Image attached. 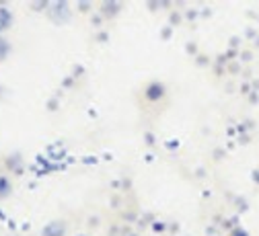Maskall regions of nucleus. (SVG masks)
<instances>
[{
  "label": "nucleus",
  "instance_id": "10",
  "mask_svg": "<svg viewBox=\"0 0 259 236\" xmlns=\"http://www.w3.org/2000/svg\"><path fill=\"white\" fill-rule=\"evenodd\" d=\"M0 220H5V213H3V209H0Z\"/></svg>",
  "mask_w": 259,
  "mask_h": 236
},
{
  "label": "nucleus",
  "instance_id": "8",
  "mask_svg": "<svg viewBox=\"0 0 259 236\" xmlns=\"http://www.w3.org/2000/svg\"><path fill=\"white\" fill-rule=\"evenodd\" d=\"M119 9V5H115V3H105L103 5V13L107 15V13H113V11H117ZM107 17H109V15H107Z\"/></svg>",
  "mask_w": 259,
  "mask_h": 236
},
{
  "label": "nucleus",
  "instance_id": "9",
  "mask_svg": "<svg viewBox=\"0 0 259 236\" xmlns=\"http://www.w3.org/2000/svg\"><path fill=\"white\" fill-rule=\"evenodd\" d=\"M89 7H91L89 3H78V9H80V11H89Z\"/></svg>",
  "mask_w": 259,
  "mask_h": 236
},
{
  "label": "nucleus",
  "instance_id": "11",
  "mask_svg": "<svg viewBox=\"0 0 259 236\" xmlns=\"http://www.w3.org/2000/svg\"><path fill=\"white\" fill-rule=\"evenodd\" d=\"M76 236H86V234H76Z\"/></svg>",
  "mask_w": 259,
  "mask_h": 236
},
{
  "label": "nucleus",
  "instance_id": "1",
  "mask_svg": "<svg viewBox=\"0 0 259 236\" xmlns=\"http://www.w3.org/2000/svg\"><path fill=\"white\" fill-rule=\"evenodd\" d=\"M48 19L52 21L54 25H66L68 21L72 19V9H70V3L66 0H58V3H52L50 9H48Z\"/></svg>",
  "mask_w": 259,
  "mask_h": 236
},
{
  "label": "nucleus",
  "instance_id": "2",
  "mask_svg": "<svg viewBox=\"0 0 259 236\" xmlns=\"http://www.w3.org/2000/svg\"><path fill=\"white\" fill-rule=\"evenodd\" d=\"M68 224L64 220H52L41 228V236H66Z\"/></svg>",
  "mask_w": 259,
  "mask_h": 236
},
{
  "label": "nucleus",
  "instance_id": "7",
  "mask_svg": "<svg viewBox=\"0 0 259 236\" xmlns=\"http://www.w3.org/2000/svg\"><path fill=\"white\" fill-rule=\"evenodd\" d=\"M50 5H52V3H46V0H43V3H33L31 9H33V11H48Z\"/></svg>",
  "mask_w": 259,
  "mask_h": 236
},
{
  "label": "nucleus",
  "instance_id": "3",
  "mask_svg": "<svg viewBox=\"0 0 259 236\" xmlns=\"http://www.w3.org/2000/svg\"><path fill=\"white\" fill-rule=\"evenodd\" d=\"M13 23H15V17H13L11 9H7L5 3H0V33H5L7 29H11Z\"/></svg>",
  "mask_w": 259,
  "mask_h": 236
},
{
  "label": "nucleus",
  "instance_id": "4",
  "mask_svg": "<svg viewBox=\"0 0 259 236\" xmlns=\"http://www.w3.org/2000/svg\"><path fill=\"white\" fill-rule=\"evenodd\" d=\"M11 193H13V183H11V179L5 177V175H0V199H7Z\"/></svg>",
  "mask_w": 259,
  "mask_h": 236
},
{
  "label": "nucleus",
  "instance_id": "6",
  "mask_svg": "<svg viewBox=\"0 0 259 236\" xmlns=\"http://www.w3.org/2000/svg\"><path fill=\"white\" fill-rule=\"evenodd\" d=\"M159 97H161V87L153 84V87L148 89V99H159Z\"/></svg>",
  "mask_w": 259,
  "mask_h": 236
},
{
  "label": "nucleus",
  "instance_id": "5",
  "mask_svg": "<svg viewBox=\"0 0 259 236\" xmlns=\"http://www.w3.org/2000/svg\"><path fill=\"white\" fill-rule=\"evenodd\" d=\"M11 56V41L0 35V62H5Z\"/></svg>",
  "mask_w": 259,
  "mask_h": 236
}]
</instances>
